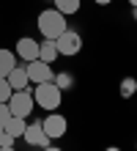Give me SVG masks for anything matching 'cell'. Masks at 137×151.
<instances>
[{
    "instance_id": "cell-24",
    "label": "cell",
    "mask_w": 137,
    "mask_h": 151,
    "mask_svg": "<svg viewBox=\"0 0 137 151\" xmlns=\"http://www.w3.org/2000/svg\"><path fill=\"white\" fill-rule=\"evenodd\" d=\"M134 22H137V8H134Z\"/></svg>"
},
{
    "instance_id": "cell-16",
    "label": "cell",
    "mask_w": 137,
    "mask_h": 151,
    "mask_svg": "<svg viewBox=\"0 0 137 151\" xmlns=\"http://www.w3.org/2000/svg\"><path fill=\"white\" fill-rule=\"evenodd\" d=\"M11 85H8V80L6 77H0V102H8V96H11Z\"/></svg>"
},
{
    "instance_id": "cell-23",
    "label": "cell",
    "mask_w": 137,
    "mask_h": 151,
    "mask_svg": "<svg viewBox=\"0 0 137 151\" xmlns=\"http://www.w3.org/2000/svg\"><path fill=\"white\" fill-rule=\"evenodd\" d=\"M129 6H132V8H137V0H129Z\"/></svg>"
},
{
    "instance_id": "cell-13",
    "label": "cell",
    "mask_w": 137,
    "mask_h": 151,
    "mask_svg": "<svg viewBox=\"0 0 137 151\" xmlns=\"http://www.w3.org/2000/svg\"><path fill=\"white\" fill-rule=\"evenodd\" d=\"M55 3V8H58V11L63 14V17H71V14H77L80 11V0H52Z\"/></svg>"
},
{
    "instance_id": "cell-1",
    "label": "cell",
    "mask_w": 137,
    "mask_h": 151,
    "mask_svg": "<svg viewBox=\"0 0 137 151\" xmlns=\"http://www.w3.org/2000/svg\"><path fill=\"white\" fill-rule=\"evenodd\" d=\"M30 93H33V102L39 104L41 110H49V113L58 110L60 102H63V91L52 83V80L49 83H39L36 88H30Z\"/></svg>"
},
{
    "instance_id": "cell-7",
    "label": "cell",
    "mask_w": 137,
    "mask_h": 151,
    "mask_svg": "<svg viewBox=\"0 0 137 151\" xmlns=\"http://www.w3.org/2000/svg\"><path fill=\"white\" fill-rule=\"evenodd\" d=\"M41 127H44V132H47L49 140H60L63 135H66V129H69V121L63 118L60 113H49L47 118L41 121Z\"/></svg>"
},
{
    "instance_id": "cell-6",
    "label": "cell",
    "mask_w": 137,
    "mask_h": 151,
    "mask_svg": "<svg viewBox=\"0 0 137 151\" xmlns=\"http://www.w3.org/2000/svg\"><path fill=\"white\" fill-rule=\"evenodd\" d=\"M22 140L27 146H39V148H47L52 143L47 137V132H44V127H41V121H27V127L22 132Z\"/></svg>"
},
{
    "instance_id": "cell-11",
    "label": "cell",
    "mask_w": 137,
    "mask_h": 151,
    "mask_svg": "<svg viewBox=\"0 0 137 151\" xmlns=\"http://www.w3.org/2000/svg\"><path fill=\"white\" fill-rule=\"evenodd\" d=\"M25 127H27V118H19V115H11V118L6 121V132L11 137H22V132H25Z\"/></svg>"
},
{
    "instance_id": "cell-15",
    "label": "cell",
    "mask_w": 137,
    "mask_h": 151,
    "mask_svg": "<svg viewBox=\"0 0 137 151\" xmlns=\"http://www.w3.org/2000/svg\"><path fill=\"white\" fill-rule=\"evenodd\" d=\"M52 83L60 88V91H69V88H74V74L71 72H58L52 77Z\"/></svg>"
},
{
    "instance_id": "cell-3",
    "label": "cell",
    "mask_w": 137,
    "mask_h": 151,
    "mask_svg": "<svg viewBox=\"0 0 137 151\" xmlns=\"http://www.w3.org/2000/svg\"><path fill=\"white\" fill-rule=\"evenodd\" d=\"M55 47H58V55L74 58V55H80V50H82V36H80L77 30L66 28L58 39H55Z\"/></svg>"
},
{
    "instance_id": "cell-2",
    "label": "cell",
    "mask_w": 137,
    "mask_h": 151,
    "mask_svg": "<svg viewBox=\"0 0 137 151\" xmlns=\"http://www.w3.org/2000/svg\"><path fill=\"white\" fill-rule=\"evenodd\" d=\"M66 28H69V22L58 8H47V11L39 14V30H41L44 39H58Z\"/></svg>"
},
{
    "instance_id": "cell-20",
    "label": "cell",
    "mask_w": 137,
    "mask_h": 151,
    "mask_svg": "<svg viewBox=\"0 0 137 151\" xmlns=\"http://www.w3.org/2000/svg\"><path fill=\"white\" fill-rule=\"evenodd\" d=\"M0 151H16V146H0Z\"/></svg>"
},
{
    "instance_id": "cell-5",
    "label": "cell",
    "mask_w": 137,
    "mask_h": 151,
    "mask_svg": "<svg viewBox=\"0 0 137 151\" xmlns=\"http://www.w3.org/2000/svg\"><path fill=\"white\" fill-rule=\"evenodd\" d=\"M25 72H27V80H30V85H39V83H49L55 77L52 72V63H44V60H27L25 63Z\"/></svg>"
},
{
    "instance_id": "cell-8",
    "label": "cell",
    "mask_w": 137,
    "mask_h": 151,
    "mask_svg": "<svg viewBox=\"0 0 137 151\" xmlns=\"http://www.w3.org/2000/svg\"><path fill=\"white\" fill-rule=\"evenodd\" d=\"M16 58L19 60H36L39 58V41L36 39H30V36H22L19 41H16Z\"/></svg>"
},
{
    "instance_id": "cell-22",
    "label": "cell",
    "mask_w": 137,
    "mask_h": 151,
    "mask_svg": "<svg viewBox=\"0 0 137 151\" xmlns=\"http://www.w3.org/2000/svg\"><path fill=\"white\" fill-rule=\"evenodd\" d=\"M104 151H121V148H118V146H107Z\"/></svg>"
},
{
    "instance_id": "cell-9",
    "label": "cell",
    "mask_w": 137,
    "mask_h": 151,
    "mask_svg": "<svg viewBox=\"0 0 137 151\" xmlns=\"http://www.w3.org/2000/svg\"><path fill=\"white\" fill-rule=\"evenodd\" d=\"M6 80H8V85H11V91H30V80H27L25 66H14Z\"/></svg>"
},
{
    "instance_id": "cell-19",
    "label": "cell",
    "mask_w": 137,
    "mask_h": 151,
    "mask_svg": "<svg viewBox=\"0 0 137 151\" xmlns=\"http://www.w3.org/2000/svg\"><path fill=\"white\" fill-rule=\"evenodd\" d=\"M41 151H63V148H58V146H52V143H49L47 148H41Z\"/></svg>"
},
{
    "instance_id": "cell-10",
    "label": "cell",
    "mask_w": 137,
    "mask_h": 151,
    "mask_svg": "<svg viewBox=\"0 0 137 151\" xmlns=\"http://www.w3.org/2000/svg\"><path fill=\"white\" fill-rule=\"evenodd\" d=\"M55 58H58L55 39H41L39 41V60H44V63H55Z\"/></svg>"
},
{
    "instance_id": "cell-12",
    "label": "cell",
    "mask_w": 137,
    "mask_h": 151,
    "mask_svg": "<svg viewBox=\"0 0 137 151\" xmlns=\"http://www.w3.org/2000/svg\"><path fill=\"white\" fill-rule=\"evenodd\" d=\"M16 66V55L11 50H3L0 47V77H8V72Z\"/></svg>"
},
{
    "instance_id": "cell-18",
    "label": "cell",
    "mask_w": 137,
    "mask_h": 151,
    "mask_svg": "<svg viewBox=\"0 0 137 151\" xmlns=\"http://www.w3.org/2000/svg\"><path fill=\"white\" fill-rule=\"evenodd\" d=\"M14 143H16V137H11V135H8L6 129L0 132V146H14Z\"/></svg>"
},
{
    "instance_id": "cell-14",
    "label": "cell",
    "mask_w": 137,
    "mask_h": 151,
    "mask_svg": "<svg viewBox=\"0 0 137 151\" xmlns=\"http://www.w3.org/2000/svg\"><path fill=\"white\" fill-rule=\"evenodd\" d=\"M118 93H121L123 99H132V96L137 93V80L134 77H123L121 85H118Z\"/></svg>"
},
{
    "instance_id": "cell-17",
    "label": "cell",
    "mask_w": 137,
    "mask_h": 151,
    "mask_svg": "<svg viewBox=\"0 0 137 151\" xmlns=\"http://www.w3.org/2000/svg\"><path fill=\"white\" fill-rule=\"evenodd\" d=\"M11 118V110H8V104L6 102H0V132H3V127H6V121Z\"/></svg>"
},
{
    "instance_id": "cell-25",
    "label": "cell",
    "mask_w": 137,
    "mask_h": 151,
    "mask_svg": "<svg viewBox=\"0 0 137 151\" xmlns=\"http://www.w3.org/2000/svg\"><path fill=\"white\" fill-rule=\"evenodd\" d=\"M134 148H137V143H134Z\"/></svg>"
},
{
    "instance_id": "cell-21",
    "label": "cell",
    "mask_w": 137,
    "mask_h": 151,
    "mask_svg": "<svg viewBox=\"0 0 137 151\" xmlns=\"http://www.w3.org/2000/svg\"><path fill=\"white\" fill-rule=\"evenodd\" d=\"M93 3H99V6H110L113 0H93Z\"/></svg>"
},
{
    "instance_id": "cell-4",
    "label": "cell",
    "mask_w": 137,
    "mask_h": 151,
    "mask_svg": "<svg viewBox=\"0 0 137 151\" xmlns=\"http://www.w3.org/2000/svg\"><path fill=\"white\" fill-rule=\"evenodd\" d=\"M6 104H8V110H11V115H19V118H27V115L36 110V102H33L30 91H14Z\"/></svg>"
}]
</instances>
